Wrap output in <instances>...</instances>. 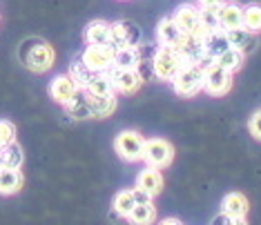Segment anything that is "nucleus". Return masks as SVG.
Returning a JSON list of instances; mask_svg holds the SVG:
<instances>
[{"label":"nucleus","mask_w":261,"mask_h":225,"mask_svg":"<svg viewBox=\"0 0 261 225\" xmlns=\"http://www.w3.org/2000/svg\"><path fill=\"white\" fill-rule=\"evenodd\" d=\"M22 65L29 69V72L34 74H45L51 69V65H54V47L49 43H45V40L40 38H29L25 43L20 45V51H18Z\"/></svg>","instance_id":"obj_1"},{"label":"nucleus","mask_w":261,"mask_h":225,"mask_svg":"<svg viewBox=\"0 0 261 225\" xmlns=\"http://www.w3.org/2000/svg\"><path fill=\"white\" fill-rule=\"evenodd\" d=\"M203 80H205V69H201L194 63H186L172 78V87L179 96H197L199 92H203Z\"/></svg>","instance_id":"obj_2"},{"label":"nucleus","mask_w":261,"mask_h":225,"mask_svg":"<svg viewBox=\"0 0 261 225\" xmlns=\"http://www.w3.org/2000/svg\"><path fill=\"white\" fill-rule=\"evenodd\" d=\"M186 65V61L181 58V54L174 49V47H156V54L150 61L152 74L156 76L159 80H172L176 76V72Z\"/></svg>","instance_id":"obj_3"},{"label":"nucleus","mask_w":261,"mask_h":225,"mask_svg":"<svg viewBox=\"0 0 261 225\" xmlns=\"http://www.w3.org/2000/svg\"><path fill=\"white\" fill-rule=\"evenodd\" d=\"M172 18L176 20V25L183 29V34L186 36H194V38H203L205 36V27L201 25V9L199 5H181V7H176V11L172 14Z\"/></svg>","instance_id":"obj_4"},{"label":"nucleus","mask_w":261,"mask_h":225,"mask_svg":"<svg viewBox=\"0 0 261 225\" xmlns=\"http://www.w3.org/2000/svg\"><path fill=\"white\" fill-rule=\"evenodd\" d=\"M143 145L145 138L139 132H132V129H125L114 138V150L116 154L127 163H136L143 158Z\"/></svg>","instance_id":"obj_5"},{"label":"nucleus","mask_w":261,"mask_h":225,"mask_svg":"<svg viewBox=\"0 0 261 225\" xmlns=\"http://www.w3.org/2000/svg\"><path fill=\"white\" fill-rule=\"evenodd\" d=\"M174 158V147H172L165 138H147L145 145H143V158L150 167H156V170H163L168 167Z\"/></svg>","instance_id":"obj_6"},{"label":"nucleus","mask_w":261,"mask_h":225,"mask_svg":"<svg viewBox=\"0 0 261 225\" xmlns=\"http://www.w3.org/2000/svg\"><path fill=\"white\" fill-rule=\"evenodd\" d=\"M141 45V29L129 20L112 22L110 32V47L112 49H123V47H139Z\"/></svg>","instance_id":"obj_7"},{"label":"nucleus","mask_w":261,"mask_h":225,"mask_svg":"<svg viewBox=\"0 0 261 225\" xmlns=\"http://www.w3.org/2000/svg\"><path fill=\"white\" fill-rule=\"evenodd\" d=\"M83 63L92 69V72H110L114 67V49L105 45H87L83 51Z\"/></svg>","instance_id":"obj_8"},{"label":"nucleus","mask_w":261,"mask_h":225,"mask_svg":"<svg viewBox=\"0 0 261 225\" xmlns=\"http://www.w3.org/2000/svg\"><path fill=\"white\" fill-rule=\"evenodd\" d=\"M232 90V74L225 72L215 63L210 69H205V80H203V92L207 96H225Z\"/></svg>","instance_id":"obj_9"},{"label":"nucleus","mask_w":261,"mask_h":225,"mask_svg":"<svg viewBox=\"0 0 261 225\" xmlns=\"http://www.w3.org/2000/svg\"><path fill=\"white\" fill-rule=\"evenodd\" d=\"M108 74L112 78V85H114L116 94H134L136 90H141V85H143V76H141L139 69H116V67H112Z\"/></svg>","instance_id":"obj_10"},{"label":"nucleus","mask_w":261,"mask_h":225,"mask_svg":"<svg viewBox=\"0 0 261 225\" xmlns=\"http://www.w3.org/2000/svg\"><path fill=\"white\" fill-rule=\"evenodd\" d=\"M76 94H79V85L74 82V78L69 74H61L51 80L49 85V96L56 100L58 105H67Z\"/></svg>","instance_id":"obj_11"},{"label":"nucleus","mask_w":261,"mask_h":225,"mask_svg":"<svg viewBox=\"0 0 261 225\" xmlns=\"http://www.w3.org/2000/svg\"><path fill=\"white\" fill-rule=\"evenodd\" d=\"M219 11V27L221 32H228V29L234 27H243V7L239 3H232V0H223L217 7Z\"/></svg>","instance_id":"obj_12"},{"label":"nucleus","mask_w":261,"mask_h":225,"mask_svg":"<svg viewBox=\"0 0 261 225\" xmlns=\"http://www.w3.org/2000/svg\"><path fill=\"white\" fill-rule=\"evenodd\" d=\"M156 38H159V43L165 47H176V45H181L186 34H183V29L176 25V20L172 18V16H165L156 25Z\"/></svg>","instance_id":"obj_13"},{"label":"nucleus","mask_w":261,"mask_h":225,"mask_svg":"<svg viewBox=\"0 0 261 225\" xmlns=\"http://www.w3.org/2000/svg\"><path fill=\"white\" fill-rule=\"evenodd\" d=\"M225 36H228L230 45L234 47V49H239L241 54H250V51L257 49V34L248 32L246 27H234V29H228L225 32Z\"/></svg>","instance_id":"obj_14"},{"label":"nucleus","mask_w":261,"mask_h":225,"mask_svg":"<svg viewBox=\"0 0 261 225\" xmlns=\"http://www.w3.org/2000/svg\"><path fill=\"white\" fill-rule=\"evenodd\" d=\"M110 32L112 22L108 20H92L85 27V43L87 45H105L110 47Z\"/></svg>","instance_id":"obj_15"},{"label":"nucleus","mask_w":261,"mask_h":225,"mask_svg":"<svg viewBox=\"0 0 261 225\" xmlns=\"http://www.w3.org/2000/svg\"><path fill=\"white\" fill-rule=\"evenodd\" d=\"M230 47L232 45H230L228 36H225V32H221V29H217V32H207L203 36V51L207 56L215 58V61L223 54V51H228Z\"/></svg>","instance_id":"obj_16"},{"label":"nucleus","mask_w":261,"mask_h":225,"mask_svg":"<svg viewBox=\"0 0 261 225\" xmlns=\"http://www.w3.org/2000/svg\"><path fill=\"white\" fill-rule=\"evenodd\" d=\"M136 187H141L143 192H147L150 196H156L159 192L163 189V176H161V172H159L156 167H147L139 174V179H136Z\"/></svg>","instance_id":"obj_17"},{"label":"nucleus","mask_w":261,"mask_h":225,"mask_svg":"<svg viewBox=\"0 0 261 225\" xmlns=\"http://www.w3.org/2000/svg\"><path fill=\"white\" fill-rule=\"evenodd\" d=\"M176 51L181 54V58L186 63H199L201 58L205 56L203 51V38H194V36H186L181 40V45L174 47Z\"/></svg>","instance_id":"obj_18"},{"label":"nucleus","mask_w":261,"mask_h":225,"mask_svg":"<svg viewBox=\"0 0 261 225\" xmlns=\"http://www.w3.org/2000/svg\"><path fill=\"white\" fill-rule=\"evenodd\" d=\"M87 100H90L92 118H108L112 111L116 109V94H105V96H94V94H87Z\"/></svg>","instance_id":"obj_19"},{"label":"nucleus","mask_w":261,"mask_h":225,"mask_svg":"<svg viewBox=\"0 0 261 225\" xmlns=\"http://www.w3.org/2000/svg\"><path fill=\"white\" fill-rule=\"evenodd\" d=\"M22 161H25V154H22V147L11 140L5 147H0V167H9V170H20Z\"/></svg>","instance_id":"obj_20"},{"label":"nucleus","mask_w":261,"mask_h":225,"mask_svg":"<svg viewBox=\"0 0 261 225\" xmlns=\"http://www.w3.org/2000/svg\"><path fill=\"white\" fill-rule=\"evenodd\" d=\"M248 210H250V203L248 199L239 192H230L225 194V199L221 201V212L223 214H232V216H248Z\"/></svg>","instance_id":"obj_21"},{"label":"nucleus","mask_w":261,"mask_h":225,"mask_svg":"<svg viewBox=\"0 0 261 225\" xmlns=\"http://www.w3.org/2000/svg\"><path fill=\"white\" fill-rule=\"evenodd\" d=\"M143 58H141L139 47H123L114 51V67L116 69H139Z\"/></svg>","instance_id":"obj_22"},{"label":"nucleus","mask_w":261,"mask_h":225,"mask_svg":"<svg viewBox=\"0 0 261 225\" xmlns=\"http://www.w3.org/2000/svg\"><path fill=\"white\" fill-rule=\"evenodd\" d=\"M22 187V174L20 170H9L0 167V194L3 196H11Z\"/></svg>","instance_id":"obj_23"},{"label":"nucleus","mask_w":261,"mask_h":225,"mask_svg":"<svg viewBox=\"0 0 261 225\" xmlns=\"http://www.w3.org/2000/svg\"><path fill=\"white\" fill-rule=\"evenodd\" d=\"M67 114L76 118V121H85V118H92V111H90V100H87V94L85 90H79V94L65 105Z\"/></svg>","instance_id":"obj_24"},{"label":"nucleus","mask_w":261,"mask_h":225,"mask_svg":"<svg viewBox=\"0 0 261 225\" xmlns=\"http://www.w3.org/2000/svg\"><path fill=\"white\" fill-rule=\"evenodd\" d=\"M154 218H156V207L152 201H147V203H136V207L129 212L127 221L132 225H152Z\"/></svg>","instance_id":"obj_25"},{"label":"nucleus","mask_w":261,"mask_h":225,"mask_svg":"<svg viewBox=\"0 0 261 225\" xmlns=\"http://www.w3.org/2000/svg\"><path fill=\"white\" fill-rule=\"evenodd\" d=\"M219 67H223L225 72H230V74H234V72H239V69L243 67V63H246V54H241L239 49H234V47H230L228 51H223L221 56L215 61Z\"/></svg>","instance_id":"obj_26"},{"label":"nucleus","mask_w":261,"mask_h":225,"mask_svg":"<svg viewBox=\"0 0 261 225\" xmlns=\"http://www.w3.org/2000/svg\"><path fill=\"white\" fill-rule=\"evenodd\" d=\"M87 94H94V96H105V94H116L114 85H112V78L108 72H100L94 74V78L90 80V85L85 87Z\"/></svg>","instance_id":"obj_27"},{"label":"nucleus","mask_w":261,"mask_h":225,"mask_svg":"<svg viewBox=\"0 0 261 225\" xmlns=\"http://www.w3.org/2000/svg\"><path fill=\"white\" fill-rule=\"evenodd\" d=\"M94 74H96V72H92V69L83 63L81 56L76 58V61L72 63V67H69V76H72L74 82L79 85V90H85V87L90 85V80L94 78Z\"/></svg>","instance_id":"obj_28"},{"label":"nucleus","mask_w":261,"mask_h":225,"mask_svg":"<svg viewBox=\"0 0 261 225\" xmlns=\"http://www.w3.org/2000/svg\"><path fill=\"white\" fill-rule=\"evenodd\" d=\"M243 27L252 34H261V5L252 3L243 7Z\"/></svg>","instance_id":"obj_29"},{"label":"nucleus","mask_w":261,"mask_h":225,"mask_svg":"<svg viewBox=\"0 0 261 225\" xmlns=\"http://www.w3.org/2000/svg\"><path fill=\"white\" fill-rule=\"evenodd\" d=\"M136 207V199H134V192L132 189H123V192H118L114 196V212L118 216L127 218L129 212H132Z\"/></svg>","instance_id":"obj_30"},{"label":"nucleus","mask_w":261,"mask_h":225,"mask_svg":"<svg viewBox=\"0 0 261 225\" xmlns=\"http://www.w3.org/2000/svg\"><path fill=\"white\" fill-rule=\"evenodd\" d=\"M201 9V25L205 27V32H217L219 27V11L217 7H199Z\"/></svg>","instance_id":"obj_31"},{"label":"nucleus","mask_w":261,"mask_h":225,"mask_svg":"<svg viewBox=\"0 0 261 225\" xmlns=\"http://www.w3.org/2000/svg\"><path fill=\"white\" fill-rule=\"evenodd\" d=\"M16 140V125L11 121H0V147Z\"/></svg>","instance_id":"obj_32"},{"label":"nucleus","mask_w":261,"mask_h":225,"mask_svg":"<svg viewBox=\"0 0 261 225\" xmlns=\"http://www.w3.org/2000/svg\"><path fill=\"white\" fill-rule=\"evenodd\" d=\"M212 225H248L246 216H232V214H219L212 218Z\"/></svg>","instance_id":"obj_33"},{"label":"nucleus","mask_w":261,"mask_h":225,"mask_svg":"<svg viewBox=\"0 0 261 225\" xmlns=\"http://www.w3.org/2000/svg\"><path fill=\"white\" fill-rule=\"evenodd\" d=\"M248 129H250V134L254 136L257 140H261V109L254 111L250 116V123H248Z\"/></svg>","instance_id":"obj_34"},{"label":"nucleus","mask_w":261,"mask_h":225,"mask_svg":"<svg viewBox=\"0 0 261 225\" xmlns=\"http://www.w3.org/2000/svg\"><path fill=\"white\" fill-rule=\"evenodd\" d=\"M132 192H134L136 203H147V201H152V199H154V196H150V194H147V192H143V189H141V187H134Z\"/></svg>","instance_id":"obj_35"},{"label":"nucleus","mask_w":261,"mask_h":225,"mask_svg":"<svg viewBox=\"0 0 261 225\" xmlns=\"http://www.w3.org/2000/svg\"><path fill=\"white\" fill-rule=\"evenodd\" d=\"M223 0H197L199 7H219Z\"/></svg>","instance_id":"obj_36"},{"label":"nucleus","mask_w":261,"mask_h":225,"mask_svg":"<svg viewBox=\"0 0 261 225\" xmlns=\"http://www.w3.org/2000/svg\"><path fill=\"white\" fill-rule=\"evenodd\" d=\"M159 225H183V223L179 221V218H165V221H161Z\"/></svg>","instance_id":"obj_37"}]
</instances>
